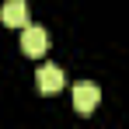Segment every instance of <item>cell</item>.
<instances>
[{
  "instance_id": "obj_1",
  "label": "cell",
  "mask_w": 129,
  "mask_h": 129,
  "mask_svg": "<svg viewBox=\"0 0 129 129\" xmlns=\"http://www.w3.org/2000/svg\"><path fill=\"white\" fill-rule=\"evenodd\" d=\"M98 101H101V91H98V84L84 80V84H77V87H73V108H77L80 115H91V112L98 108Z\"/></svg>"
},
{
  "instance_id": "obj_2",
  "label": "cell",
  "mask_w": 129,
  "mask_h": 129,
  "mask_svg": "<svg viewBox=\"0 0 129 129\" xmlns=\"http://www.w3.org/2000/svg\"><path fill=\"white\" fill-rule=\"evenodd\" d=\"M45 45H49L45 28H39V24H24L21 28V49H24V56H42Z\"/></svg>"
},
{
  "instance_id": "obj_3",
  "label": "cell",
  "mask_w": 129,
  "mask_h": 129,
  "mask_svg": "<svg viewBox=\"0 0 129 129\" xmlns=\"http://www.w3.org/2000/svg\"><path fill=\"white\" fill-rule=\"evenodd\" d=\"M0 21L7 28H24L28 24V4L24 0H7L4 11H0Z\"/></svg>"
},
{
  "instance_id": "obj_4",
  "label": "cell",
  "mask_w": 129,
  "mask_h": 129,
  "mask_svg": "<svg viewBox=\"0 0 129 129\" xmlns=\"http://www.w3.org/2000/svg\"><path fill=\"white\" fill-rule=\"evenodd\" d=\"M63 84H66V77H63V70L56 63H45L42 70H39V91H42V94H56Z\"/></svg>"
}]
</instances>
